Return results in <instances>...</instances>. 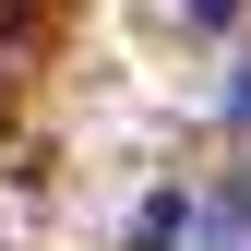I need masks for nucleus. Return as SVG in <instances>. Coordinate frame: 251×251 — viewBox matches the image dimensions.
Instances as JSON below:
<instances>
[{
  "mask_svg": "<svg viewBox=\"0 0 251 251\" xmlns=\"http://www.w3.org/2000/svg\"><path fill=\"white\" fill-rule=\"evenodd\" d=\"M179 12H192L203 36H215V24H239V0H179Z\"/></svg>",
  "mask_w": 251,
  "mask_h": 251,
  "instance_id": "1",
  "label": "nucleus"
}]
</instances>
